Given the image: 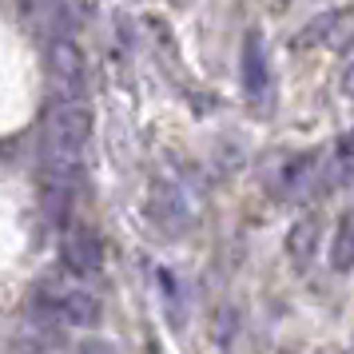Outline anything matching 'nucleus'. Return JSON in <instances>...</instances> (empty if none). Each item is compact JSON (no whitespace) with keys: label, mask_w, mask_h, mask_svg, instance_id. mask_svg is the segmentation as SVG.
<instances>
[{"label":"nucleus","mask_w":354,"mask_h":354,"mask_svg":"<svg viewBox=\"0 0 354 354\" xmlns=\"http://www.w3.org/2000/svg\"><path fill=\"white\" fill-rule=\"evenodd\" d=\"M28 315L48 319L64 330H88L100 322L104 303L88 287H80L72 274H44L36 279L32 295H28Z\"/></svg>","instance_id":"nucleus-1"},{"label":"nucleus","mask_w":354,"mask_h":354,"mask_svg":"<svg viewBox=\"0 0 354 354\" xmlns=\"http://www.w3.org/2000/svg\"><path fill=\"white\" fill-rule=\"evenodd\" d=\"M48 76L56 88V100H88V64L84 52L72 36H56L48 40Z\"/></svg>","instance_id":"nucleus-2"},{"label":"nucleus","mask_w":354,"mask_h":354,"mask_svg":"<svg viewBox=\"0 0 354 354\" xmlns=\"http://www.w3.org/2000/svg\"><path fill=\"white\" fill-rule=\"evenodd\" d=\"M60 267L72 279H96L104 271V243L92 227H68L64 243H60Z\"/></svg>","instance_id":"nucleus-3"},{"label":"nucleus","mask_w":354,"mask_h":354,"mask_svg":"<svg viewBox=\"0 0 354 354\" xmlns=\"http://www.w3.org/2000/svg\"><path fill=\"white\" fill-rule=\"evenodd\" d=\"M239 76H243V92L251 104H263L267 92H271V60H267V44H263V36L251 28V32L243 36V56H239Z\"/></svg>","instance_id":"nucleus-4"},{"label":"nucleus","mask_w":354,"mask_h":354,"mask_svg":"<svg viewBox=\"0 0 354 354\" xmlns=\"http://www.w3.org/2000/svg\"><path fill=\"white\" fill-rule=\"evenodd\" d=\"M151 219L167 235H179L183 227L192 223V207H187V199H183V192H179L176 183H167V179L151 183Z\"/></svg>","instance_id":"nucleus-5"},{"label":"nucleus","mask_w":354,"mask_h":354,"mask_svg":"<svg viewBox=\"0 0 354 354\" xmlns=\"http://www.w3.org/2000/svg\"><path fill=\"white\" fill-rule=\"evenodd\" d=\"M322 247V223L315 215H303V219H295V227L287 231V259L295 271H306L315 255H319Z\"/></svg>","instance_id":"nucleus-6"},{"label":"nucleus","mask_w":354,"mask_h":354,"mask_svg":"<svg viewBox=\"0 0 354 354\" xmlns=\"http://www.w3.org/2000/svg\"><path fill=\"white\" fill-rule=\"evenodd\" d=\"M64 346V326H56L48 319H36L28 315L24 326H20V351L24 354H52Z\"/></svg>","instance_id":"nucleus-7"},{"label":"nucleus","mask_w":354,"mask_h":354,"mask_svg":"<svg viewBox=\"0 0 354 354\" xmlns=\"http://www.w3.org/2000/svg\"><path fill=\"white\" fill-rule=\"evenodd\" d=\"M315 179H319V151H303L283 163L279 187H283V195H306V187H315Z\"/></svg>","instance_id":"nucleus-8"},{"label":"nucleus","mask_w":354,"mask_h":354,"mask_svg":"<svg viewBox=\"0 0 354 354\" xmlns=\"http://www.w3.org/2000/svg\"><path fill=\"white\" fill-rule=\"evenodd\" d=\"M330 267L335 271H354V211L338 219L335 235H330Z\"/></svg>","instance_id":"nucleus-9"},{"label":"nucleus","mask_w":354,"mask_h":354,"mask_svg":"<svg viewBox=\"0 0 354 354\" xmlns=\"http://www.w3.org/2000/svg\"><path fill=\"white\" fill-rule=\"evenodd\" d=\"M338 20H342V12H326V17H315V20H310V24L303 28V32L290 40V44H295V48H310V44H319V40H326V36L335 32Z\"/></svg>","instance_id":"nucleus-10"},{"label":"nucleus","mask_w":354,"mask_h":354,"mask_svg":"<svg viewBox=\"0 0 354 354\" xmlns=\"http://www.w3.org/2000/svg\"><path fill=\"white\" fill-rule=\"evenodd\" d=\"M335 156H338V163H354V128L338 136V144H335Z\"/></svg>","instance_id":"nucleus-11"},{"label":"nucleus","mask_w":354,"mask_h":354,"mask_svg":"<svg viewBox=\"0 0 354 354\" xmlns=\"http://www.w3.org/2000/svg\"><path fill=\"white\" fill-rule=\"evenodd\" d=\"M76 354H115L108 342H100V338H88V342H80L76 346Z\"/></svg>","instance_id":"nucleus-12"},{"label":"nucleus","mask_w":354,"mask_h":354,"mask_svg":"<svg viewBox=\"0 0 354 354\" xmlns=\"http://www.w3.org/2000/svg\"><path fill=\"white\" fill-rule=\"evenodd\" d=\"M342 92H346V96L354 100V64L346 68V72H342Z\"/></svg>","instance_id":"nucleus-13"}]
</instances>
